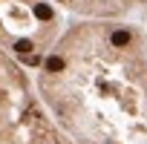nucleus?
Listing matches in <instances>:
<instances>
[{
  "mask_svg": "<svg viewBox=\"0 0 147 144\" xmlns=\"http://www.w3.org/2000/svg\"><path fill=\"white\" fill-rule=\"evenodd\" d=\"M0 144H78L6 49H0Z\"/></svg>",
  "mask_w": 147,
  "mask_h": 144,
  "instance_id": "2",
  "label": "nucleus"
},
{
  "mask_svg": "<svg viewBox=\"0 0 147 144\" xmlns=\"http://www.w3.org/2000/svg\"><path fill=\"white\" fill-rule=\"evenodd\" d=\"M55 3L78 17H127L147 15V0H55Z\"/></svg>",
  "mask_w": 147,
  "mask_h": 144,
  "instance_id": "4",
  "label": "nucleus"
},
{
  "mask_svg": "<svg viewBox=\"0 0 147 144\" xmlns=\"http://www.w3.org/2000/svg\"><path fill=\"white\" fill-rule=\"evenodd\" d=\"M38 95L78 144H147V32L78 17L35 69Z\"/></svg>",
  "mask_w": 147,
  "mask_h": 144,
  "instance_id": "1",
  "label": "nucleus"
},
{
  "mask_svg": "<svg viewBox=\"0 0 147 144\" xmlns=\"http://www.w3.org/2000/svg\"><path fill=\"white\" fill-rule=\"evenodd\" d=\"M63 29L55 0H0V49L20 66L38 69Z\"/></svg>",
  "mask_w": 147,
  "mask_h": 144,
  "instance_id": "3",
  "label": "nucleus"
}]
</instances>
